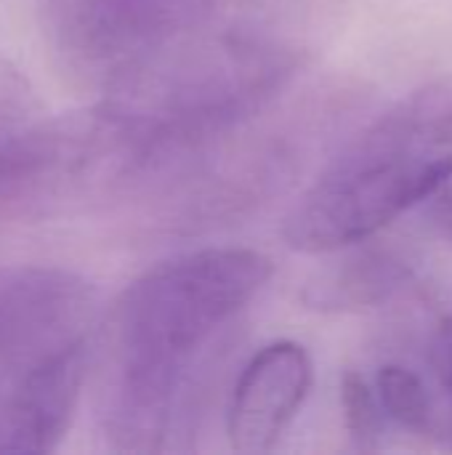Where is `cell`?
Listing matches in <instances>:
<instances>
[{
  "mask_svg": "<svg viewBox=\"0 0 452 455\" xmlns=\"http://www.w3.org/2000/svg\"><path fill=\"white\" fill-rule=\"evenodd\" d=\"M269 277L258 251L202 248L152 267L117 296L99 339V421L115 453L173 448L197 368Z\"/></svg>",
  "mask_w": 452,
  "mask_h": 455,
  "instance_id": "6da1fadb",
  "label": "cell"
},
{
  "mask_svg": "<svg viewBox=\"0 0 452 455\" xmlns=\"http://www.w3.org/2000/svg\"><path fill=\"white\" fill-rule=\"evenodd\" d=\"M432 365L437 371L440 384L452 397V320L437 331V336L432 341Z\"/></svg>",
  "mask_w": 452,
  "mask_h": 455,
  "instance_id": "8fae6325",
  "label": "cell"
},
{
  "mask_svg": "<svg viewBox=\"0 0 452 455\" xmlns=\"http://www.w3.org/2000/svg\"><path fill=\"white\" fill-rule=\"evenodd\" d=\"M450 437H452V432H450Z\"/></svg>",
  "mask_w": 452,
  "mask_h": 455,
  "instance_id": "7c38bea8",
  "label": "cell"
},
{
  "mask_svg": "<svg viewBox=\"0 0 452 455\" xmlns=\"http://www.w3.org/2000/svg\"><path fill=\"white\" fill-rule=\"evenodd\" d=\"M341 408L354 448L376 451L386 429V416L381 411L373 384L362 373L349 371L341 379Z\"/></svg>",
  "mask_w": 452,
  "mask_h": 455,
  "instance_id": "9c48e42d",
  "label": "cell"
},
{
  "mask_svg": "<svg viewBox=\"0 0 452 455\" xmlns=\"http://www.w3.org/2000/svg\"><path fill=\"white\" fill-rule=\"evenodd\" d=\"M314 381L309 352L296 341H274L258 349L242 368L229 411L226 437L237 453L274 451L304 408Z\"/></svg>",
  "mask_w": 452,
  "mask_h": 455,
  "instance_id": "8992f818",
  "label": "cell"
},
{
  "mask_svg": "<svg viewBox=\"0 0 452 455\" xmlns=\"http://www.w3.org/2000/svg\"><path fill=\"white\" fill-rule=\"evenodd\" d=\"M452 179V75L392 104L325 163L282 235L298 253L368 243Z\"/></svg>",
  "mask_w": 452,
  "mask_h": 455,
  "instance_id": "7a4b0ae2",
  "label": "cell"
},
{
  "mask_svg": "<svg viewBox=\"0 0 452 455\" xmlns=\"http://www.w3.org/2000/svg\"><path fill=\"white\" fill-rule=\"evenodd\" d=\"M96 291L56 267L0 269V453L61 445L88 379Z\"/></svg>",
  "mask_w": 452,
  "mask_h": 455,
  "instance_id": "3957f363",
  "label": "cell"
},
{
  "mask_svg": "<svg viewBox=\"0 0 452 455\" xmlns=\"http://www.w3.org/2000/svg\"><path fill=\"white\" fill-rule=\"evenodd\" d=\"M376 397L381 403V411L389 421L400 424L402 429H410L416 435H432L437 427L434 416V400L426 389L424 379L410 371L408 365L389 363L378 368L373 381Z\"/></svg>",
  "mask_w": 452,
  "mask_h": 455,
  "instance_id": "ba28073f",
  "label": "cell"
},
{
  "mask_svg": "<svg viewBox=\"0 0 452 455\" xmlns=\"http://www.w3.org/2000/svg\"><path fill=\"white\" fill-rule=\"evenodd\" d=\"M136 157L99 104L85 112L24 117L0 136V216L32 219L99 189L133 184Z\"/></svg>",
  "mask_w": 452,
  "mask_h": 455,
  "instance_id": "277c9868",
  "label": "cell"
},
{
  "mask_svg": "<svg viewBox=\"0 0 452 455\" xmlns=\"http://www.w3.org/2000/svg\"><path fill=\"white\" fill-rule=\"evenodd\" d=\"M226 0H43L64 61L109 85L173 43L216 24Z\"/></svg>",
  "mask_w": 452,
  "mask_h": 455,
  "instance_id": "5b68a950",
  "label": "cell"
},
{
  "mask_svg": "<svg viewBox=\"0 0 452 455\" xmlns=\"http://www.w3.org/2000/svg\"><path fill=\"white\" fill-rule=\"evenodd\" d=\"M408 280L400 256L384 248H365L346 259L338 269L309 285L306 301L317 309H362L386 301Z\"/></svg>",
  "mask_w": 452,
  "mask_h": 455,
  "instance_id": "52a82bcc",
  "label": "cell"
},
{
  "mask_svg": "<svg viewBox=\"0 0 452 455\" xmlns=\"http://www.w3.org/2000/svg\"><path fill=\"white\" fill-rule=\"evenodd\" d=\"M426 224L445 240H452V184L440 187L426 205Z\"/></svg>",
  "mask_w": 452,
  "mask_h": 455,
  "instance_id": "30bf717a",
  "label": "cell"
}]
</instances>
